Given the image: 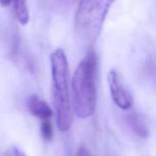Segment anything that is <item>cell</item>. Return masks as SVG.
Wrapping results in <instances>:
<instances>
[{
  "mask_svg": "<svg viewBox=\"0 0 156 156\" xmlns=\"http://www.w3.org/2000/svg\"><path fill=\"white\" fill-rule=\"evenodd\" d=\"M115 0H80L75 21V31L79 39L94 44L102 30L105 18Z\"/></svg>",
  "mask_w": 156,
  "mask_h": 156,
  "instance_id": "3957f363",
  "label": "cell"
},
{
  "mask_svg": "<svg viewBox=\"0 0 156 156\" xmlns=\"http://www.w3.org/2000/svg\"><path fill=\"white\" fill-rule=\"evenodd\" d=\"M108 81L110 91L114 102L122 110H128L133 106V99L131 93L122 83L119 74L115 70L108 73Z\"/></svg>",
  "mask_w": 156,
  "mask_h": 156,
  "instance_id": "277c9868",
  "label": "cell"
},
{
  "mask_svg": "<svg viewBox=\"0 0 156 156\" xmlns=\"http://www.w3.org/2000/svg\"><path fill=\"white\" fill-rule=\"evenodd\" d=\"M41 132L42 138L46 142H50L53 137V128L50 121L44 119L41 124Z\"/></svg>",
  "mask_w": 156,
  "mask_h": 156,
  "instance_id": "ba28073f",
  "label": "cell"
},
{
  "mask_svg": "<svg viewBox=\"0 0 156 156\" xmlns=\"http://www.w3.org/2000/svg\"><path fill=\"white\" fill-rule=\"evenodd\" d=\"M12 151H13L14 155L15 156H26V154H24V153L23 152L21 149H19L18 147L14 146V147H12Z\"/></svg>",
  "mask_w": 156,
  "mask_h": 156,
  "instance_id": "30bf717a",
  "label": "cell"
},
{
  "mask_svg": "<svg viewBox=\"0 0 156 156\" xmlns=\"http://www.w3.org/2000/svg\"><path fill=\"white\" fill-rule=\"evenodd\" d=\"M97 57L89 50L76 67L72 79L73 110L80 119H87L95 112L97 104Z\"/></svg>",
  "mask_w": 156,
  "mask_h": 156,
  "instance_id": "6da1fadb",
  "label": "cell"
},
{
  "mask_svg": "<svg viewBox=\"0 0 156 156\" xmlns=\"http://www.w3.org/2000/svg\"><path fill=\"white\" fill-rule=\"evenodd\" d=\"M128 122H129V126L137 136L142 138L147 137L149 132V129H148L146 122L140 115L136 114V113L131 114L128 117Z\"/></svg>",
  "mask_w": 156,
  "mask_h": 156,
  "instance_id": "8992f818",
  "label": "cell"
},
{
  "mask_svg": "<svg viewBox=\"0 0 156 156\" xmlns=\"http://www.w3.org/2000/svg\"><path fill=\"white\" fill-rule=\"evenodd\" d=\"M76 156H92L89 150L85 146H82L79 148L77 151V154Z\"/></svg>",
  "mask_w": 156,
  "mask_h": 156,
  "instance_id": "9c48e42d",
  "label": "cell"
},
{
  "mask_svg": "<svg viewBox=\"0 0 156 156\" xmlns=\"http://www.w3.org/2000/svg\"><path fill=\"white\" fill-rule=\"evenodd\" d=\"M12 0H0V5H1L2 6H4V7H5V6H8L10 5V3L12 2Z\"/></svg>",
  "mask_w": 156,
  "mask_h": 156,
  "instance_id": "8fae6325",
  "label": "cell"
},
{
  "mask_svg": "<svg viewBox=\"0 0 156 156\" xmlns=\"http://www.w3.org/2000/svg\"><path fill=\"white\" fill-rule=\"evenodd\" d=\"M2 156H15V155H14L13 151H12V148H11V149L9 150V151H8L7 152H6L5 154H3Z\"/></svg>",
  "mask_w": 156,
  "mask_h": 156,
  "instance_id": "7c38bea8",
  "label": "cell"
},
{
  "mask_svg": "<svg viewBox=\"0 0 156 156\" xmlns=\"http://www.w3.org/2000/svg\"><path fill=\"white\" fill-rule=\"evenodd\" d=\"M50 63L56 124L61 132H66L73 123V114L69 94V70L63 50L59 48L53 52Z\"/></svg>",
  "mask_w": 156,
  "mask_h": 156,
  "instance_id": "7a4b0ae2",
  "label": "cell"
},
{
  "mask_svg": "<svg viewBox=\"0 0 156 156\" xmlns=\"http://www.w3.org/2000/svg\"><path fill=\"white\" fill-rule=\"evenodd\" d=\"M14 8L17 19L21 24H26L29 21V11L26 0H13Z\"/></svg>",
  "mask_w": 156,
  "mask_h": 156,
  "instance_id": "52a82bcc",
  "label": "cell"
},
{
  "mask_svg": "<svg viewBox=\"0 0 156 156\" xmlns=\"http://www.w3.org/2000/svg\"><path fill=\"white\" fill-rule=\"evenodd\" d=\"M27 106L34 116L40 118L42 120L50 119L53 116V110L50 106L36 94L29 96L27 100Z\"/></svg>",
  "mask_w": 156,
  "mask_h": 156,
  "instance_id": "5b68a950",
  "label": "cell"
}]
</instances>
